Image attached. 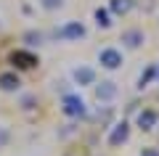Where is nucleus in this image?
I'll use <instances>...</instances> for the list:
<instances>
[{
	"instance_id": "f8f14e48",
	"label": "nucleus",
	"mask_w": 159,
	"mask_h": 156,
	"mask_svg": "<svg viewBox=\"0 0 159 156\" xmlns=\"http://www.w3.org/2000/svg\"><path fill=\"white\" fill-rule=\"evenodd\" d=\"M96 24H98L101 29H109V27H111V16H109L106 8H96Z\"/></svg>"
},
{
	"instance_id": "6e6552de",
	"label": "nucleus",
	"mask_w": 159,
	"mask_h": 156,
	"mask_svg": "<svg viewBox=\"0 0 159 156\" xmlns=\"http://www.w3.org/2000/svg\"><path fill=\"white\" fill-rule=\"evenodd\" d=\"M143 40H146V34H143L141 29H127V32H122V42H125L127 48H141Z\"/></svg>"
},
{
	"instance_id": "2eb2a0df",
	"label": "nucleus",
	"mask_w": 159,
	"mask_h": 156,
	"mask_svg": "<svg viewBox=\"0 0 159 156\" xmlns=\"http://www.w3.org/2000/svg\"><path fill=\"white\" fill-rule=\"evenodd\" d=\"M8 138H11V135H8V130H6V127H0V145H6Z\"/></svg>"
},
{
	"instance_id": "7ed1b4c3",
	"label": "nucleus",
	"mask_w": 159,
	"mask_h": 156,
	"mask_svg": "<svg viewBox=\"0 0 159 156\" xmlns=\"http://www.w3.org/2000/svg\"><path fill=\"white\" fill-rule=\"evenodd\" d=\"M58 37L61 40H82L85 37V24L82 21H66L58 29Z\"/></svg>"
},
{
	"instance_id": "0eeeda50",
	"label": "nucleus",
	"mask_w": 159,
	"mask_h": 156,
	"mask_svg": "<svg viewBox=\"0 0 159 156\" xmlns=\"http://www.w3.org/2000/svg\"><path fill=\"white\" fill-rule=\"evenodd\" d=\"M159 122V114L154 111V109H143L141 114H138V127L141 130H154Z\"/></svg>"
},
{
	"instance_id": "9d476101",
	"label": "nucleus",
	"mask_w": 159,
	"mask_h": 156,
	"mask_svg": "<svg viewBox=\"0 0 159 156\" xmlns=\"http://www.w3.org/2000/svg\"><path fill=\"white\" fill-rule=\"evenodd\" d=\"M19 77L13 72H3L0 74V90H8V93H11V90H19Z\"/></svg>"
},
{
	"instance_id": "20e7f679",
	"label": "nucleus",
	"mask_w": 159,
	"mask_h": 156,
	"mask_svg": "<svg viewBox=\"0 0 159 156\" xmlns=\"http://www.w3.org/2000/svg\"><path fill=\"white\" fill-rule=\"evenodd\" d=\"M127 135H130V124L127 122H117L111 130V135H109V145H122L127 140Z\"/></svg>"
},
{
	"instance_id": "9b49d317",
	"label": "nucleus",
	"mask_w": 159,
	"mask_h": 156,
	"mask_svg": "<svg viewBox=\"0 0 159 156\" xmlns=\"http://www.w3.org/2000/svg\"><path fill=\"white\" fill-rule=\"evenodd\" d=\"M133 6H135V0H111V3H109L111 13H117V16H125V13H130Z\"/></svg>"
},
{
	"instance_id": "f3484780",
	"label": "nucleus",
	"mask_w": 159,
	"mask_h": 156,
	"mask_svg": "<svg viewBox=\"0 0 159 156\" xmlns=\"http://www.w3.org/2000/svg\"><path fill=\"white\" fill-rule=\"evenodd\" d=\"M32 103H34V98H32V95H27V98H24V109H32Z\"/></svg>"
},
{
	"instance_id": "dca6fc26",
	"label": "nucleus",
	"mask_w": 159,
	"mask_h": 156,
	"mask_svg": "<svg viewBox=\"0 0 159 156\" xmlns=\"http://www.w3.org/2000/svg\"><path fill=\"white\" fill-rule=\"evenodd\" d=\"M141 156H159V151H157V148H143Z\"/></svg>"
},
{
	"instance_id": "f257e3e1",
	"label": "nucleus",
	"mask_w": 159,
	"mask_h": 156,
	"mask_svg": "<svg viewBox=\"0 0 159 156\" xmlns=\"http://www.w3.org/2000/svg\"><path fill=\"white\" fill-rule=\"evenodd\" d=\"M98 64L103 69H109V72H114V69L122 66V53L117 48H101L98 50Z\"/></svg>"
},
{
	"instance_id": "39448f33",
	"label": "nucleus",
	"mask_w": 159,
	"mask_h": 156,
	"mask_svg": "<svg viewBox=\"0 0 159 156\" xmlns=\"http://www.w3.org/2000/svg\"><path fill=\"white\" fill-rule=\"evenodd\" d=\"M72 77H74V82L80 85V87H85V85H93L96 82V72H93L90 66H77L72 72Z\"/></svg>"
},
{
	"instance_id": "4468645a",
	"label": "nucleus",
	"mask_w": 159,
	"mask_h": 156,
	"mask_svg": "<svg viewBox=\"0 0 159 156\" xmlns=\"http://www.w3.org/2000/svg\"><path fill=\"white\" fill-rule=\"evenodd\" d=\"M40 6L45 8V11H58L64 6V0H40Z\"/></svg>"
},
{
	"instance_id": "423d86ee",
	"label": "nucleus",
	"mask_w": 159,
	"mask_h": 156,
	"mask_svg": "<svg viewBox=\"0 0 159 156\" xmlns=\"http://www.w3.org/2000/svg\"><path fill=\"white\" fill-rule=\"evenodd\" d=\"M11 61L16 64L19 69H32L34 64H37V58H34V53H29V50H13Z\"/></svg>"
},
{
	"instance_id": "1a4fd4ad",
	"label": "nucleus",
	"mask_w": 159,
	"mask_h": 156,
	"mask_svg": "<svg viewBox=\"0 0 159 156\" xmlns=\"http://www.w3.org/2000/svg\"><path fill=\"white\" fill-rule=\"evenodd\" d=\"M114 95H117V85H114L111 79H106V82H101L96 87V98L98 100H111Z\"/></svg>"
},
{
	"instance_id": "ddd939ff",
	"label": "nucleus",
	"mask_w": 159,
	"mask_h": 156,
	"mask_svg": "<svg viewBox=\"0 0 159 156\" xmlns=\"http://www.w3.org/2000/svg\"><path fill=\"white\" fill-rule=\"evenodd\" d=\"M154 74H157V66H154V64H148L146 72H143V74H141V79H138V87H146V85L154 79Z\"/></svg>"
},
{
	"instance_id": "f03ea898",
	"label": "nucleus",
	"mask_w": 159,
	"mask_h": 156,
	"mask_svg": "<svg viewBox=\"0 0 159 156\" xmlns=\"http://www.w3.org/2000/svg\"><path fill=\"white\" fill-rule=\"evenodd\" d=\"M61 111L66 114V117H82L85 114V100L80 98V95H64L61 100Z\"/></svg>"
}]
</instances>
